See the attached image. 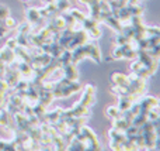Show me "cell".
I'll return each instance as SVG.
<instances>
[{"mask_svg": "<svg viewBox=\"0 0 160 151\" xmlns=\"http://www.w3.org/2000/svg\"><path fill=\"white\" fill-rule=\"evenodd\" d=\"M55 4H56V8H58L59 13H62V11H66L68 8H69L70 3H69V0H56Z\"/></svg>", "mask_w": 160, "mask_h": 151, "instance_id": "obj_15", "label": "cell"}, {"mask_svg": "<svg viewBox=\"0 0 160 151\" xmlns=\"http://www.w3.org/2000/svg\"><path fill=\"white\" fill-rule=\"evenodd\" d=\"M107 116L108 119H111V120H115V119H118L119 116H121V112H119V109L117 106H108L107 107Z\"/></svg>", "mask_w": 160, "mask_h": 151, "instance_id": "obj_12", "label": "cell"}, {"mask_svg": "<svg viewBox=\"0 0 160 151\" xmlns=\"http://www.w3.org/2000/svg\"><path fill=\"white\" fill-rule=\"evenodd\" d=\"M8 33V30L4 27V25L2 24V21H0V37H3V35H6V34Z\"/></svg>", "mask_w": 160, "mask_h": 151, "instance_id": "obj_21", "label": "cell"}, {"mask_svg": "<svg viewBox=\"0 0 160 151\" xmlns=\"http://www.w3.org/2000/svg\"><path fill=\"white\" fill-rule=\"evenodd\" d=\"M102 23H105V24L108 25L110 28H112L114 31H117V33H119V31L122 30V23L119 21L118 19H115V17L111 14V16H108V17H105L104 19V21Z\"/></svg>", "mask_w": 160, "mask_h": 151, "instance_id": "obj_10", "label": "cell"}, {"mask_svg": "<svg viewBox=\"0 0 160 151\" xmlns=\"http://www.w3.org/2000/svg\"><path fill=\"white\" fill-rule=\"evenodd\" d=\"M96 100V88L93 85H86L83 89V95L80 99V103L86 107H91Z\"/></svg>", "mask_w": 160, "mask_h": 151, "instance_id": "obj_2", "label": "cell"}, {"mask_svg": "<svg viewBox=\"0 0 160 151\" xmlns=\"http://www.w3.org/2000/svg\"><path fill=\"white\" fill-rule=\"evenodd\" d=\"M4 71H6V65L3 64L2 61H0V78H3V75H4Z\"/></svg>", "mask_w": 160, "mask_h": 151, "instance_id": "obj_22", "label": "cell"}, {"mask_svg": "<svg viewBox=\"0 0 160 151\" xmlns=\"http://www.w3.org/2000/svg\"><path fill=\"white\" fill-rule=\"evenodd\" d=\"M129 126H131L129 121H127L125 119H122L121 116H119L118 119H115V120H114V129L118 130V132L125 133V130H127Z\"/></svg>", "mask_w": 160, "mask_h": 151, "instance_id": "obj_11", "label": "cell"}, {"mask_svg": "<svg viewBox=\"0 0 160 151\" xmlns=\"http://www.w3.org/2000/svg\"><path fill=\"white\" fill-rule=\"evenodd\" d=\"M8 16H10V10H8L6 6L0 4V21H2V20H4L6 17H8Z\"/></svg>", "mask_w": 160, "mask_h": 151, "instance_id": "obj_18", "label": "cell"}, {"mask_svg": "<svg viewBox=\"0 0 160 151\" xmlns=\"http://www.w3.org/2000/svg\"><path fill=\"white\" fill-rule=\"evenodd\" d=\"M18 45V42H17V38H10L7 41V44H6V47H8V48H11V50H14V48Z\"/></svg>", "mask_w": 160, "mask_h": 151, "instance_id": "obj_19", "label": "cell"}, {"mask_svg": "<svg viewBox=\"0 0 160 151\" xmlns=\"http://www.w3.org/2000/svg\"><path fill=\"white\" fill-rule=\"evenodd\" d=\"M139 105H141V113H146L148 110L152 109V107L159 106V99L155 98V96H145V98L139 102Z\"/></svg>", "mask_w": 160, "mask_h": 151, "instance_id": "obj_4", "label": "cell"}, {"mask_svg": "<svg viewBox=\"0 0 160 151\" xmlns=\"http://www.w3.org/2000/svg\"><path fill=\"white\" fill-rule=\"evenodd\" d=\"M69 13H70V14H72V16H73V19H75V20H76V21H78V23H79V24H82V23H83V20H84V19H86V16H84V14H83V13H82V11L76 10V8H75V10H70V11H69Z\"/></svg>", "mask_w": 160, "mask_h": 151, "instance_id": "obj_17", "label": "cell"}, {"mask_svg": "<svg viewBox=\"0 0 160 151\" xmlns=\"http://www.w3.org/2000/svg\"><path fill=\"white\" fill-rule=\"evenodd\" d=\"M69 110H70V115H72L73 117H87V116L90 115V107L83 106L80 102H78V103Z\"/></svg>", "mask_w": 160, "mask_h": 151, "instance_id": "obj_6", "label": "cell"}, {"mask_svg": "<svg viewBox=\"0 0 160 151\" xmlns=\"http://www.w3.org/2000/svg\"><path fill=\"white\" fill-rule=\"evenodd\" d=\"M0 150H3V151H14L16 150V144H14V141H3V140H0Z\"/></svg>", "mask_w": 160, "mask_h": 151, "instance_id": "obj_16", "label": "cell"}, {"mask_svg": "<svg viewBox=\"0 0 160 151\" xmlns=\"http://www.w3.org/2000/svg\"><path fill=\"white\" fill-rule=\"evenodd\" d=\"M143 33H145V37L160 35V30H159V27H155V25H149V27H146V25H145Z\"/></svg>", "mask_w": 160, "mask_h": 151, "instance_id": "obj_14", "label": "cell"}, {"mask_svg": "<svg viewBox=\"0 0 160 151\" xmlns=\"http://www.w3.org/2000/svg\"><path fill=\"white\" fill-rule=\"evenodd\" d=\"M42 2H45V3H47V4H48V3H55L56 0H42Z\"/></svg>", "mask_w": 160, "mask_h": 151, "instance_id": "obj_23", "label": "cell"}, {"mask_svg": "<svg viewBox=\"0 0 160 151\" xmlns=\"http://www.w3.org/2000/svg\"><path fill=\"white\" fill-rule=\"evenodd\" d=\"M80 133L84 136L86 150H100V143H98V140H97L96 134H94L87 126L83 124V126L80 127Z\"/></svg>", "mask_w": 160, "mask_h": 151, "instance_id": "obj_1", "label": "cell"}, {"mask_svg": "<svg viewBox=\"0 0 160 151\" xmlns=\"http://www.w3.org/2000/svg\"><path fill=\"white\" fill-rule=\"evenodd\" d=\"M0 61L4 65H11L16 61V55H14V50L8 47H4L0 50Z\"/></svg>", "mask_w": 160, "mask_h": 151, "instance_id": "obj_5", "label": "cell"}, {"mask_svg": "<svg viewBox=\"0 0 160 151\" xmlns=\"http://www.w3.org/2000/svg\"><path fill=\"white\" fill-rule=\"evenodd\" d=\"M111 82H112L114 86H128L129 78H128L125 73L114 72V73H111Z\"/></svg>", "mask_w": 160, "mask_h": 151, "instance_id": "obj_7", "label": "cell"}, {"mask_svg": "<svg viewBox=\"0 0 160 151\" xmlns=\"http://www.w3.org/2000/svg\"><path fill=\"white\" fill-rule=\"evenodd\" d=\"M25 17H27V21L30 23V24H37V23L45 20V19H42V17H41L39 10H38V8H35V7H30V8H28V10L25 11Z\"/></svg>", "mask_w": 160, "mask_h": 151, "instance_id": "obj_8", "label": "cell"}, {"mask_svg": "<svg viewBox=\"0 0 160 151\" xmlns=\"http://www.w3.org/2000/svg\"><path fill=\"white\" fill-rule=\"evenodd\" d=\"M84 50H86V57L94 59V62L100 64V62L102 61L101 59V51H100L98 45H97L96 42H90V41L84 42Z\"/></svg>", "mask_w": 160, "mask_h": 151, "instance_id": "obj_3", "label": "cell"}, {"mask_svg": "<svg viewBox=\"0 0 160 151\" xmlns=\"http://www.w3.org/2000/svg\"><path fill=\"white\" fill-rule=\"evenodd\" d=\"M2 24L4 25V27L7 28L8 31H10V30H13V28H17V25H18V24H17V21H16V20H14V19H11L10 16H8V17H6L4 20H2Z\"/></svg>", "mask_w": 160, "mask_h": 151, "instance_id": "obj_13", "label": "cell"}, {"mask_svg": "<svg viewBox=\"0 0 160 151\" xmlns=\"http://www.w3.org/2000/svg\"><path fill=\"white\" fill-rule=\"evenodd\" d=\"M62 69H63L65 78L70 79V81H78L79 73H78V71H76V68H75V64H72V62H70V64H66V65L62 67Z\"/></svg>", "mask_w": 160, "mask_h": 151, "instance_id": "obj_9", "label": "cell"}, {"mask_svg": "<svg viewBox=\"0 0 160 151\" xmlns=\"http://www.w3.org/2000/svg\"><path fill=\"white\" fill-rule=\"evenodd\" d=\"M100 0H80V3H84V4H87L88 7H93V6L98 4Z\"/></svg>", "mask_w": 160, "mask_h": 151, "instance_id": "obj_20", "label": "cell"}]
</instances>
